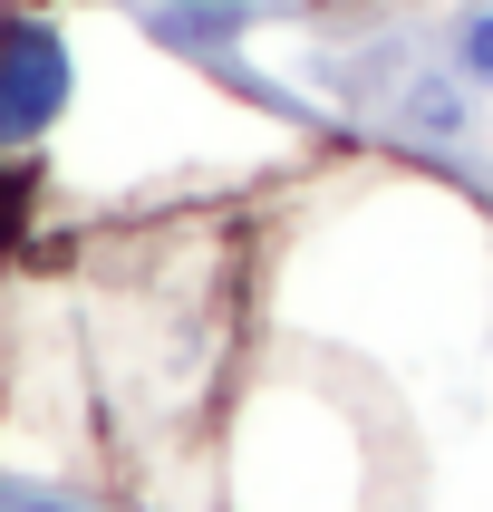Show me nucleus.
<instances>
[{
	"mask_svg": "<svg viewBox=\"0 0 493 512\" xmlns=\"http://www.w3.org/2000/svg\"><path fill=\"white\" fill-rule=\"evenodd\" d=\"M78 97V49L58 20H0V155L39 145Z\"/></svg>",
	"mask_w": 493,
	"mask_h": 512,
	"instance_id": "nucleus-1",
	"label": "nucleus"
},
{
	"mask_svg": "<svg viewBox=\"0 0 493 512\" xmlns=\"http://www.w3.org/2000/svg\"><path fill=\"white\" fill-rule=\"evenodd\" d=\"M406 126H416L426 145H464V136H474L464 78H416V87H406Z\"/></svg>",
	"mask_w": 493,
	"mask_h": 512,
	"instance_id": "nucleus-2",
	"label": "nucleus"
},
{
	"mask_svg": "<svg viewBox=\"0 0 493 512\" xmlns=\"http://www.w3.org/2000/svg\"><path fill=\"white\" fill-rule=\"evenodd\" d=\"M445 68L493 97V0H464V10H455V29H445Z\"/></svg>",
	"mask_w": 493,
	"mask_h": 512,
	"instance_id": "nucleus-3",
	"label": "nucleus"
},
{
	"mask_svg": "<svg viewBox=\"0 0 493 512\" xmlns=\"http://www.w3.org/2000/svg\"><path fill=\"white\" fill-rule=\"evenodd\" d=\"M310 10H348V0H310Z\"/></svg>",
	"mask_w": 493,
	"mask_h": 512,
	"instance_id": "nucleus-6",
	"label": "nucleus"
},
{
	"mask_svg": "<svg viewBox=\"0 0 493 512\" xmlns=\"http://www.w3.org/2000/svg\"><path fill=\"white\" fill-rule=\"evenodd\" d=\"M0 512H87V503H58V493H0Z\"/></svg>",
	"mask_w": 493,
	"mask_h": 512,
	"instance_id": "nucleus-4",
	"label": "nucleus"
},
{
	"mask_svg": "<svg viewBox=\"0 0 493 512\" xmlns=\"http://www.w3.org/2000/svg\"><path fill=\"white\" fill-rule=\"evenodd\" d=\"M203 10H252V0H203Z\"/></svg>",
	"mask_w": 493,
	"mask_h": 512,
	"instance_id": "nucleus-5",
	"label": "nucleus"
}]
</instances>
